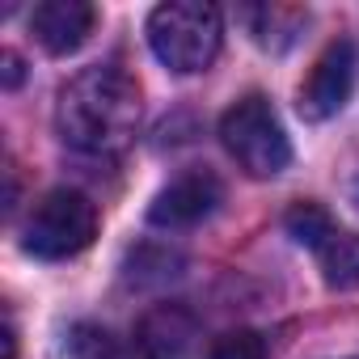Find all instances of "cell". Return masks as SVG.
Returning <instances> with one entry per match:
<instances>
[{"label": "cell", "instance_id": "obj_1", "mask_svg": "<svg viewBox=\"0 0 359 359\" xmlns=\"http://www.w3.org/2000/svg\"><path fill=\"white\" fill-rule=\"evenodd\" d=\"M144 118V97L140 85L127 68L118 64H93L81 68L55 97V131L60 140L93 161H114L123 156Z\"/></svg>", "mask_w": 359, "mask_h": 359}, {"label": "cell", "instance_id": "obj_2", "mask_svg": "<svg viewBox=\"0 0 359 359\" xmlns=\"http://www.w3.org/2000/svg\"><path fill=\"white\" fill-rule=\"evenodd\" d=\"M220 43H224V18L216 5L169 0V5H156L148 13V47L177 76L208 72L220 55Z\"/></svg>", "mask_w": 359, "mask_h": 359}, {"label": "cell", "instance_id": "obj_3", "mask_svg": "<svg viewBox=\"0 0 359 359\" xmlns=\"http://www.w3.org/2000/svg\"><path fill=\"white\" fill-rule=\"evenodd\" d=\"M220 144L237 161V169L250 173V177H279L292 165L287 131H283L275 106L262 93H245V97H237L224 110V118H220Z\"/></svg>", "mask_w": 359, "mask_h": 359}, {"label": "cell", "instance_id": "obj_4", "mask_svg": "<svg viewBox=\"0 0 359 359\" xmlns=\"http://www.w3.org/2000/svg\"><path fill=\"white\" fill-rule=\"evenodd\" d=\"M93 237H97V208L89 195L68 187L47 191L22 224V250L43 262L76 258L81 250L93 245Z\"/></svg>", "mask_w": 359, "mask_h": 359}, {"label": "cell", "instance_id": "obj_5", "mask_svg": "<svg viewBox=\"0 0 359 359\" xmlns=\"http://www.w3.org/2000/svg\"><path fill=\"white\" fill-rule=\"evenodd\" d=\"M355 72H359L355 43H351V39H334V43L317 55V64L309 68V76H304V85H300V97H296V110H300L309 123L334 118V114L351 102Z\"/></svg>", "mask_w": 359, "mask_h": 359}, {"label": "cell", "instance_id": "obj_6", "mask_svg": "<svg viewBox=\"0 0 359 359\" xmlns=\"http://www.w3.org/2000/svg\"><path fill=\"white\" fill-rule=\"evenodd\" d=\"M224 203V182L212 169H187L177 173L169 187L156 191L148 208V224L156 229H195L208 216H216Z\"/></svg>", "mask_w": 359, "mask_h": 359}, {"label": "cell", "instance_id": "obj_7", "mask_svg": "<svg viewBox=\"0 0 359 359\" xmlns=\"http://www.w3.org/2000/svg\"><path fill=\"white\" fill-rule=\"evenodd\" d=\"M97 9L89 0H43L30 13V34L47 55H72L89 43Z\"/></svg>", "mask_w": 359, "mask_h": 359}, {"label": "cell", "instance_id": "obj_8", "mask_svg": "<svg viewBox=\"0 0 359 359\" xmlns=\"http://www.w3.org/2000/svg\"><path fill=\"white\" fill-rule=\"evenodd\" d=\"M237 18L245 22L250 39L262 51H287L300 39V30L309 26V13L296 5H245Z\"/></svg>", "mask_w": 359, "mask_h": 359}, {"label": "cell", "instance_id": "obj_9", "mask_svg": "<svg viewBox=\"0 0 359 359\" xmlns=\"http://www.w3.org/2000/svg\"><path fill=\"white\" fill-rule=\"evenodd\" d=\"M317 266H321V279L334 287V292H355L359 287V237L346 233V229H330L317 245Z\"/></svg>", "mask_w": 359, "mask_h": 359}, {"label": "cell", "instance_id": "obj_10", "mask_svg": "<svg viewBox=\"0 0 359 359\" xmlns=\"http://www.w3.org/2000/svg\"><path fill=\"white\" fill-rule=\"evenodd\" d=\"M76 351L85 359H169L165 351H156L140 330H131V338H110V334H81Z\"/></svg>", "mask_w": 359, "mask_h": 359}, {"label": "cell", "instance_id": "obj_11", "mask_svg": "<svg viewBox=\"0 0 359 359\" xmlns=\"http://www.w3.org/2000/svg\"><path fill=\"white\" fill-rule=\"evenodd\" d=\"M148 258H152V245H144V250H135V254L127 258V279L140 283V287L165 283V279L177 275V266H182V258H177L173 250H156V262H148Z\"/></svg>", "mask_w": 359, "mask_h": 359}, {"label": "cell", "instance_id": "obj_12", "mask_svg": "<svg viewBox=\"0 0 359 359\" xmlns=\"http://www.w3.org/2000/svg\"><path fill=\"white\" fill-rule=\"evenodd\" d=\"M208 359H266V338L258 330H233V334L216 338Z\"/></svg>", "mask_w": 359, "mask_h": 359}, {"label": "cell", "instance_id": "obj_13", "mask_svg": "<svg viewBox=\"0 0 359 359\" xmlns=\"http://www.w3.org/2000/svg\"><path fill=\"white\" fill-rule=\"evenodd\" d=\"M22 81V60H18V51H5V85L13 89Z\"/></svg>", "mask_w": 359, "mask_h": 359}, {"label": "cell", "instance_id": "obj_14", "mask_svg": "<svg viewBox=\"0 0 359 359\" xmlns=\"http://www.w3.org/2000/svg\"><path fill=\"white\" fill-rule=\"evenodd\" d=\"M5 359H18V330H13V321L5 325Z\"/></svg>", "mask_w": 359, "mask_h": 359}, {"label": "cell", "instance_id": "obj_15", "mask_svg": "<svg viewBox=\"0 0 359 359\" xmlns=\"http://www.w3.org/2000/svg\"><path fill=\"white\" fill-rule=\"evenodd\" d=\"M355 203H359V182H355Z\"/></svg>", "mask_w": 359, "mask_h": 359}]
</instances>
